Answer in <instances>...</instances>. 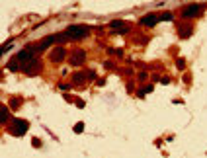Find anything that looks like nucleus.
<instances>
[{"mask_svg":"<svg viewBox=\"0 0 207 158\" xmlns=\"http://www.w3.org/2000/svg\"><path fill=\"white\" fill-rule=\"evenodd\" d=\"M88 31H90L88 26H69L63 35H65L66 39H82V37L88 35Z\"/></svg>","mask_w":207,"mask_h":158,"instance_id":"1","label":"nucleus"},{"mask_svg":"<svg viewBox=\"0 0 207 158\" xmlns=\"http://www.w3.org/2000/svg\"><path fill=\"white\" fill-rule=\"evenodd\" d=\"M26 131H27V121H24V119H14L12 121V129H10L12 135L20 137V135H24Z\"/></svg>","mask_w":207,"mask_h":158,"instance_id":"2","label":"nucleus"},{"mask_svg":"<svg viewBox=\"0 0 207 158\" xmlns=\"http://www.w3.org/2000/svg\"><path fill=\"white\" fill-rule=\"evenodd\" d=\"M201 14V6L199 4H194V6H188L182 10V16L184 18H195V16H199Z\"/></svg>","mask_w":207,"mask_h":158,"instance_id":"3","label":"nucleus"},{"mask_svg":"<svg viewBox=\"0 0 207 158\" xmlns=\"http://www.w3.org/2000/svg\"><path fill=\"white\" fill-rule=\"evenodd\" d=\"M84 59H86V53L82 51V49H76V51L71 55V65H72V66L82 65V63H84Z\"/></svg>","mask_w":207,"mask_h":158,"instance_id":"4","label":"nucleus"},{"mask_svg":"<svg viewBox=\"0 0 207 158\" xmlns=\"http://www.w3.org/2000/svg\"><path fill=\"white\" fill-rule=\"evenodd\" d=\"M158 22H160V16H156V14H147L145 18H141L143 26H156Z\"/></svg>","mask_w":207,"mask_h":158,"instance_id":"5","label":"nucleus"},{"mask_svg":"<svg viewBox=\"0 0 207 158\" xmlns=\"http://www.w3.org/2000/svg\"><path fill=\"white\" fill-rule=\"evenodd\" d=\"M110 27H111V29H117L115 33H127V31H129V26H127V24H123V22H119V20L111 22Z\"/></svg>","mask_w":207,"mask_h":158,"instance_id":"6","label":"nucleus"},{"mask_svg":"<svg viewBox=\"0 0 207 158\" xmlns=\"http://www.w3.org/2000/svg\"><path fill=\"white\" fill-rule=\"evenodd\" d=\"M63 59H65V49H63V47H57V49L51 53V63H61Z\"/></svg>","mask_w":207,"mask_h":158,"instance_id":"7","label":"nucleus"},{"mask_svg":"<svg viewBox=\"0 0 207 158\" xmlns=\"http://www.w3.org/2000/svg\"><path fill=\"white\" fill-rule=\"evenodd\" d=\"M24 70H26V72H37L39 70V63L37 61H31V63L27 61V66H24Z\"/></svg>","mask_w":207,"mask_h":158,"instance_id":"8","label":"nucleus"},{"mask_svg":"<svg viewBox=\"0 0 207 158\" xmlns=\"http://www.w3.org/2000/svg\"><path fill=\"white\" fill-rule=\"evenodd\" d=\"M82 80H84V74L82 72H78V74L72 76V82H74V84H82Z\"/></svg>","mask_w":207,"mask_h":158,"instance_id":"9","label":"nucleus"},{"mask_svg":"<svg viewBox=\"0 0 207 158\" xmlns=\"http://www.w3.org/2000/svg\"><path fill=\"white\" fill-rule=\"evenodd\" d=\"M172 18H174V16H172V12H164V14H160V20H162V22H172Z\"/></svg>","mask_w":207,"mask_h":158,"instance_id":"10","label":"nucleus"},{"mask_svg":"<svg viewBox=\"0 0 207 158\" xmlns=\"http://www.w3.org/2000/svg\"><path fill=\"white\" fill-rule=\"evenodd\" d=\"M8 68H10V70H18V68H20V66H18V59H16V61H10Z\"/></svg>","mask_w":207,"mask_h":158,"instance_id":"11","label":"nucleus"},{"mask_svg":"<svg viewBox=\"0 0 207 158\" xmlns=\"http://www.w3.org/2000/svg\"><path fill=\"white\" fill-rule=\"evenodd\" d=\"M82 129H84V123H76L74 125V133H82Z\"/></svg>","mask_w":207,"mask_h":158,"instance_id":"12","label":"nucleus"},{"mask_svg":"<svg viewBox=\"0 0 207 158\" xmlns=\"http://www.w3.org/2000/svg\"><path fill=\"white\" fill-rule=\"evenodd\" d=\"M150 90H152V86H147V88H143L141 92H139V96H145V94H149Z\"/></svg>","mask_w":207,"mask_h":158,"instance_id":"13","label":"nucleus"},{"mask_svg":"<svg viewBox=\"0 0 207 158\" xmlns=\"http://www.w3.org/2000/svg\"><path fill=\"white\" fill-rule=\"evenodd\" d=\"M6 119H8V109L4 107V109H2V123H6Z\"/></svg>","mask_w":207,"mask_h":158,"instance_id":"14","label":"nucleus"},{"mask_svg":"<svg viewBox=\"0 0 207 158\" xmlns=\"http://www.w3.org/2000/svg\"><path fill=\"white\" fill-rule=\"evenodd\" d=\"M190 31H192V29H180V35L182 37H190Z\"/></svg>","mask_w":207,"mask_h":158,"instance_id":"15","label":"nucleus"},{"mask_svg":"<svg viewBox=\"0 0 207 158\" xmlns=\"http://www.w3.org/2000/svg\"><path fill=\"white\" fill-rule=\"evenodd\" d=\"M176 65H178V68H184V66H186V61H184V59H178V61H176Z\"/></svg>","mask_w":207,"mask_h":158,"instance_id":"16","label":"nucleus"},{"mask_svg":"<svg viewBox=\"0 0 207 158\" xmlns=\"http://www.w3.org/2000/svg\"><path fill=\"white\" fill-rule=\"evenodd\" d=\"M104 66H106V68H113V63H110V61H106V63H104Z\"/></svg>","mask_w":207,"mask_h":158,"instance_id":"17","label":"nucleus"}]
</instances>
